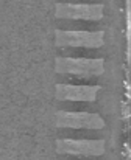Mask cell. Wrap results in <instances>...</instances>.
<instances>
[{"label":"cell","mask_w":131,"mask_h":160,"mask_svg":"<svg viewBox=\"0 0 131 160\" xmlns=\"http://www.w3.org/2000/svg\"><path fill=\"white\" fill-rule=\"evenodd\" d=\"M55 72L60 75L75 76H100L105 72L103 58H66L55 59Z\"/></svg>","instance_id":"obj_1"},{"label":"cell","mask_w":131,"mask_h":160,"mask_svg":"<svg viewBox=\"0 0 131 160\" xmlns=\"http://www.w3.org/2000/svg\"><path fill=\"white\" fill-rule=\"evenodd\" d=\"M105 44L103 31H55V45L64 47H84V48H100Z\"/></svg>","instance_id":"obj_2"},{"label":"cell","mask_w":131,"mask_h":160,"mask_svg":"<svg viewBox=\"0 0 131 160\" xmlns=\"http://www.w3.org/2000/svg\"><path fill=\"white\" fill-rule=\"evenodd\" d=\"M105 16L102 3H58L55 6V17L72 20H92L98 22Z\"/></svg>","instance_id":"obj_3"},{"label":"cell","mask_w":131,"mask_h":160,"mask_svg":"<svg viewBox=\"0 0 131 160\" xmlns=\"http://www.w3.org/2000/svg\"><path fill=\"white\" fill-rule=\"evenodd\" d=\"M55 124L58 128H70V129H103L105 120L98 113L92 112L58 110L55 117Z\"/></svg>","instance_id":"obj_4"},{"label":"cell","mask_w":131,"mask_h":160,"mask_svg":"<svg viewBox=\"0 0 131 160\" xmlns=\"http://www.w3.org/2000/svg\"><path fill=\"white\" fill-rule=\"evenodd\" d=\"M56 152L67 156H78V157H98L105 154V142L60 138L56 140Z\"/></svg>","instance_id":"obj_5"},{"label":"cell","mask_w":131,"mask_h":160,"mask_svg":"<svg viewBox=\"0 0 131 160\" xmlns=\"http://www.w3.org/2000/svg\"><path fill=\"white\" fill-rule=\"evenodd\" d=\"M100 86H75L58 82L55 86V98L60 101H87L92 103L97 100Z\"/></svg>","instance_id":"obj_6"}]
</instances>
